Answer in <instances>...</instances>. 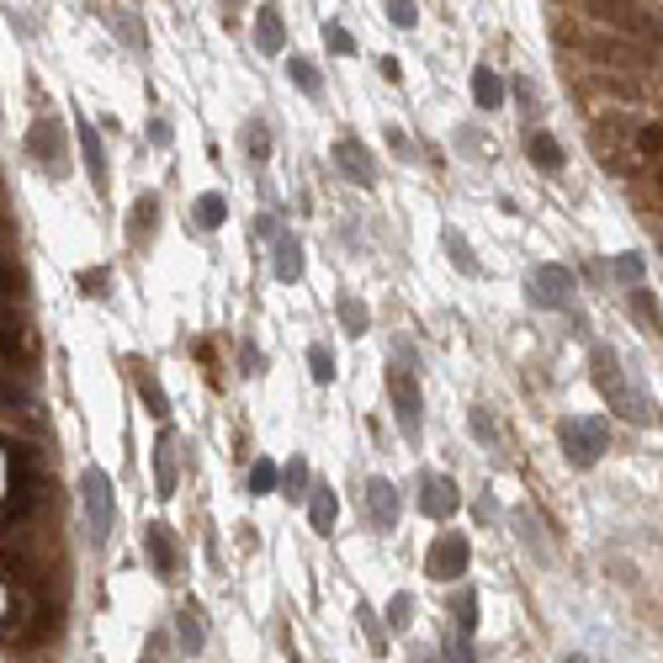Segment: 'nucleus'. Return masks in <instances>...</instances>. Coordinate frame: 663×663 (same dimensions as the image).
Wrapping results in <instances>:
<instances>
[{
    "label": "nucleus",
    "mask_w": 663,
    "mask_h": 663,
    "mask_svg": "<svg viewBox=\"0 0 663 663\" xmlns=\"http://www.w3.org/2000/svg\"><path fill=\"white\" fill-rule=\"evenodd\" d=\"M43 504V457L27 441H5V526L22 531Z\"/></svg>",
    "instance_id": "f257e3e1"
},
{
    "label": "nucleus",
    "mask_w": 663,
    "mask_h": 663,
    "mask_svg": "<svg viewBox=\"0 0 663 663\" xmlns=\"http://www.w3.org/2000/svg\"><path fill=\"white\" fill-rule=\"evenodd\" d=\"M589 377H595V388L605 393V404H610L615 414H626L632 424H648L653 404L626 382V366H621V356H615L610 345H595V351H589Z\"/></svg>",
    "instance_id": "f03ea898"
},
{
    "label": "nucleus",
    "mask_w": 663,
    "mask_h": 663,
    "mask_svg": "<svg viewBox=\"0 0 663 663\" xmlns=\"http://www.w3.org/2000/svg\"><path fill=\"white\" fill-rule=\"evenodd\" d=\"M80 504H85V520H91V537L96 546L112 542V526H118V493H112V473L107 467H85L80 473Z\"/></svg>",
    "instance_id": "7ed1b4c3"
},
{
    "label": "nucleus",
    "mask_w": 663,
    "mask_h": 663,
    "mask_svg": "<svg viewBox=\"0 0 663 663\" xmlns=\"http://www.w3.org/2000/svg\"><path fill=\"white\" fill-rule=\"evenodd\" d=\"M27 154H32V165H38L43 176H54V181L69 176V133H64L59 112L32 118V127H27Z\"/></svg>",
    "instance_id": "20e7f679"
},
{
    "label": "nucleus",
    "mask_w": 663,
    "mask_h": 663,
    "mask_svg": "<svg viewBox=\"0 0 663 663\" xmlns=\"http://www.w3.org/2000/svg\"><path fill=\"white\" fill-rule=\"evenodd\" d=\"M557 441H563V457L573 467H595L605 457V446H610V424L600 414H568L557 424Z\"/></svg>",
    "instance_id": "39448f33"
},
{
    "label": "nucleus",
    "mask_w": 663,
    "mask_h": 663,
    "mask_svg": "<svg viewBox=\"0 0 663 663\" xmlns=\"http://www.w3.org/2000/svg\"><path fill=\"white\" fill-rule=\"evenodd\" d=\"M388 398H393V420L404 430V441H420L424 430V393H420V377L414 366H388Z\"/></svg>",
    "instance_id": "423d86ee"
},
{
    "label": "nucleus",
    "mask_w": 663,
    "mask_h": 663,
    "mask_svg": "<svg viewBox=\"0 0 663 663\" xmlns=\"http://www.w3.org/2000/svg\"><path fill=\"white\" fill-rule=\"evenodd\" d=\"M526 302L546 308V313H563L573 302V271L568 266H537L531 282H526Z\"/></svg>",
    "instance_id": "0eeeda50"
},
{
    "label": "nucleus",
    "mask_w": 663,
    "mask_h": 663,
    "mask_svg": "<svg viewBox=\"0 0 663 663\" xmlns=\"http://www.w3.org/2000/svg\"><path fill=\"white\" fill-rule=\"evenodd\" d=\"M473 563V542L467 537H435V546L424 552V573L430 579H462Z\"/></svg>",
    "instance_id": "6e6552de"
},
{
    "label": "nucleus",
    "mask_w": 663,
    "mask_h": 663,
    "mask_svg": "<svg viewBox=\"0 0 663 663\" xmlns=\"http://www.w3.org/2000/svg\"><path fill=\"white\" fill-rule=\"evenodd\" d=\"M457 510H462L457 483L446 478V473H424L420 478V515H430V520H451Z\"/></svg>",
    "instance_id": "1a4fd4ad"
},
{
    "label": "nucleus",
    "mask_w": 663,
    "mask_h": 663,
    "mask_svg": "<svg viewBox=\"0 0 663 663\" xmlns=\"http://www.w3.org/2000/svg\"><path fill=\"white\" fill-rule=\"evenodd\" d=\"M335 165H340V176H345V181L377 186V160L366 154L362 138H340V144H335Z\"/></svg>",
    "instance_id": "9d476101"
},
{
    "label": "nucleus",
    "mask_w": 663,
    "mask_h": 663,
    "mask_svg": "<svg viewBox=\"0 0 663 663\" xmlns=\"http://www.w3.org/2000/svg\"><path fill=\"white\" fill-rule=\"evenodd\" d=\"M366 510H371V526H377V531H393V526H398V515H404L398 488H393L388 478H371V483H366Z\"/></svg>",
    "instance_id": "9b49d317"
},
{
    "label": "nucleus",
    "mask_w": 663,
    "mask_h": 663,
    "mask_svg": "<svg viewBox=\"0 0 663 663\" xmlns=\"http://www.w3.org/2000/svg\"><path fill=\"white\" fill-rule=\"evenodd\" d=\"M176 457H181V435L160 430V441H154V488H160V499H176Z\"/></svg>",
    "instance_id": "f8f14e48"
},
{
    "label": "nucleus",
    "mask_w": 663,
    "mask_h": 663,
    "mask_svg": "<svg viewBox=\"0 0 663 663\" xmlns=\"http://www.w3.org/2000/svg\"><path fill=\"white\" fill-rule=\"evenodd\" d=\"M144 546H149V563H154V573H160V579H176L181 557H176V531H170L165 520H154V526L144 531Z\"/></svg>",
    "instance_id": "ddd939ff"
},
{
    "label": "nucleus",
    "mask_w": 663,
    "mask_h": 663,
    "mask_svg": "<svg viewBox=\"0 0 663 663\" xmlns=\"http://www.w3.org/2000/svg\"><path fill=\"white\" fill-rule=\"evenodd\" d=\"M154 229H160V196H154V191H138V202H133V213H127V244H133V249L149 244Z\"/></svg>",
    "instance_id": "4468645a"
},
{
    "label": "nucleus",
    "mask_w": 663,
    "mask_h": 663,
    "mask_svg": "<svg viewBox=\"0 0 663 663\" xmlns=\"http://www.w3.org/2000/svg\"><path fill=\"white\" fill-rule=\"evenodd\" d=\"M80 154H85V170H91V186L96 191H107V149H101V133H96V122L80 118Z\"/></svg>",
    "instance_id": "2eb2a0df"
},
{
    "label": "nucleus",
    "mask_w": 663,
    "mask_h": 663,
    "mask_svg": "<svg viewBox=\"0 0 663 663\" xmlns=\"http://www.w3.org/2000/svg\"><path fill=\"white\" fill-rule=\"evenodd\" d=\"M255 48L260 54H282L287 48V27H282V11L276 5H260L255 11Z\"/></svg>",
    "instance_id": "dca6fc26"
},
{
    "label": "nucleus",
    "mask_w": 663,
    "mask_h": 663,
    "mask_svg": "<svg viewBox=\"0 0 663 663\" xmlns=\"http://www.w3.org/2000/svg\"><path fill=\"white\" fill-rule=\"evenodd\" d=\"M626 313L637 318V329H648L653 340H663V308L648 287H632V292H626Z\"/></svg>",
    "instance_id": "f3484780"
},
{
    "label": "nucleus",
    "mask_w": 663,
    "mask_h": 663,
    "mask_svg": "<svg viewBox=\"0 0 663 663\" xmlns=\"http://www.w3.org/2000/svg\"><path fill=\"white\" fill-rule=\"evenodd\" d=\"M271 271H276V282H302V240L298 234H282V240L271 244Z\"/></svg>",
    "instance_id": "a211bd4d"
},
{
    "label": "nucleus",
    "mask_w": 663,
    "mask_h": 663,
    "mask_svg": "<svg viewBox=\"0 0 663 663\" xmlns=\"http://www.w3.org/2000/svg\"><path fill=\"white\" fill-rule=\"evenodd\" d=\"M308 520H313V531H318V537H329V531H335V520H340V499H335V488H329V483H313Z\"/></svg>",
    "instance_id": "6ab92c4d"
},
{
    "label": "nucleus",
    "mask_w": 663,
    "mask_h": 663,
    "mask_svg": "<svg viewBox=\"0 0 663 663\" xmlns=\"http://www.w3.org/2000/svg\"><path fill=\"white\" fill-rule=\"evenodd\" d=\"M133 388L144 393V404H149V414H154V420H165V414H170V398H165L160 377L149 371V362H133Z\"/></svg>",
    "instance_id": "aec40b11"
},
{
    "label": "nucleus",
    "mask_w": 663,
    "mask_h": 663,
    "mask_svg": "<svg viewBox=\"0 0 663 663\" xmlns=\"http://www.w3.org/2000/svg\"><path fill=\"white\" fill-rule=\"evenodd\" d=\"M451 615H457V637L473 642V632H478V589H457L451 595Z\"/></svg>",
    "instance_id": "412c9836"
},
{
    "label": "nucleus",
    "mask_w": 663,
    "mask_h": 663,
    "mask_svg": "<svg viewBox=\"0 0 663 663\" xmlns=\"http://www.w3.org/2000/svg\"><path fill=\"white\" fill-rule=\"evenodd\" d=\"M473 96H478L483 112H499L504 107V80L493 69H473Z\"/></svg>",
    "instance_id": "4be33fe9"
},
{
    "label": "nucleus",
    "mask_w": 663,
    "mask_h": 663,
    "mask_svg": "<svg viewBox=\"0 0 663 663\" xmlns=\"http://www.w3.org/2000/svg\"><path fill=\"white\" fill-rule=\"evenodd\" d=\"M531 165L546 170V176H552V170H563V144H557L552 133H542V127L531 133Z\"/></svg>",
    "instance_id": "5701e85b"
},
{
    "label": "nucleus",
    "mask_w": 663,
    "mask_h": 663,
    "mask_svg": "<svg viewBox=\"0 0 663 663\" xmlns=\"http://www.w3.org/2000/svg\"><path fill=\"white\" fill-rule=\"evenodd\" d=\"M282 499H292V504L313 499V493H308V457H292V462L282 467Z\"/></svg>",
    "instance_id": "b1692460"
},
{
    "label": "nucleus",
    "mask_w": 663,
    "mask_h": 663,
    "mask_svg": "<svg viewBox=\"0 0 663 663\" xmlns=\"http://www.w3.org/2000/svg\"><path fill=\"white\" fill-rule=\"evenodd\" d=\"M240 144H244V154H249L255 165H260V160H271V127H266L260 118H249V122H244Z\"/></svg>",
    "instance_id": "393cba45"
},
{
    "label": "nucleus",
    "mask_w": 663,
    "mask_h": 663,
    "mask_svg": "<svg viewBox=\"0 0 663 663\" xmlns=\"http://www.w3.org/2000/svg\"><path fill=\"white\" fill-rule=\"evenodd\" d=\"M249 493H255V499H266V493H276V488H282V467H276V462H271V457H260V462H255V467H249Z\"/></svg>",
    "instance_id": "a878e982"
},
{
    "label": "nucleus",
    "mask_w": 663,
    "mask_h": 663,
    "mask_svg": "<svg viewBox=\"0 0 663 663\" xmlns=\"http://www.w3.org/2000/svg\"><path fill=\"white\" fill-rule=\"evenodd\" d=\"M441 244H446V255L457 260V271H462V276H478V255L467 249V240H462L457 229H441Z\"/></svg>",
    "instance_id": "bb28decb"
},
{
    "label": "nucleus",
    "mask_w": 663,
    "mask_h": 663,
    "mask_svg": "<svg viewBox=\"0 0 663 663\" xmlns=\"http://www.w3.org/2000/svg\"><path fill=\"white\" fill-rule=\"evenodd\" d=\"M223 218H229V202L218 191H202L196 196V229H223Z\"/></svg>",
    "instance_id": "cd10ccee"
},
{
    "label": "nucleus",
    "mask_w": 663,
    "mask_h": 663,
    "mask_svg": "<svg viewBox=\"0 0 663 663\" xmlns=\"http://www.w3.org/2000/svg\"><path fill=\"white\" fill-rule=\"evenodd\" d=\"M335 313H340V329H345V335H366V329H371L362 298H340V308H335Z\"/></svg>",
    "instance_id": "c85d7f7f"
},
{
    "label": "nucleus",
    "mask_w": 663,
    "mask_h": 663,
    "mask_svg": "<svg viewBox=\"0 0 663 663\" xmlns=\"http://www.w3.org/2000/svg\"><path fill=\"white\" fill-rule=\"evenodd\" d=\"M287 74H292V85H298V91H308V96H324V74H318L308 59H287Z\"/></svg>",
    "instance_id": "c756f323"
},
{
    "label": "nucleus",
    "mask_w": 663,
    "mask_h": 663,
    "mask_svg": "<svg viewBox=\"0 0 663 663\" xmlns=\"http://www.w3.org/2000/svg\"><path fill=\"white\" fill-rule=\"evenodd\" d=\"M610 276L632 292V287H642V255H615L610 260Z\"/></svg>",
    "instance_id": "7c9ffc66"
},
{
    "label": "nucleus",
    "mask_w": 663,
    "mask_h": 663,
    "mask_svg": "<svg viewBox=\"0 0 663 663\" xmlns=\"http://www.w3.org/2000/svg\"><path fill=\"white\" fill-rule=\"evenodd\" d=\"M176 642H181V653H202V621L196 615H176Z\"/></svg>",
    "instance_id": "2f4dec72"
},
{
    "label": "nucleus",
    "mask_w": 663,
    "mask_h": 663,
    "mask_svg": "<svg viewBox=\"0 0 663 663\" xmlns=\"http://www.w3.org/2000/svg\"><path fill=\"white\" fill-rule=\"evenodd\" d=\"M409 621H414V595H409V589H398V595L388 600V626H393V632H404Z\"/></svg>",
    "instance_id": "473e14b6"
},
{
    "label": "nucleus",
    "mask_w": 663,
    "mask_h": 663,
    "mask_svg": "<svg viewBox=\"0 0 663 663\" xmlns=\"http://www.w3.org/2000/svg\"><path fill=\"white\" fill-rule=\"evenodd\" d=\"M308 371H313V382H335V356H329V345H308Z\"/></svg>",
    "instance_id": "72a5a7b5"
},
{
    "label": "nucleus",
    "mask_w": 663,
    "mask_h": 663,
    "mask_svg": "<svg viewBox=\"0 0 663 663\" xmlns=\"http://www.w3.org/2000/svg\"><path fill=\"white\" fill-rule=\"evenodd\" d=\"M356 621H362L366 642H371V648L382 653V648H388V632H382V621H377V610H371V605H356Z\"/></svg>",
    "instance_id": "f704fd0d"
},
{
    "label": "nucleus",
    "mask_w": 663,
    "mask_h": 663,
    "mask_svg": "<svg viewBox=\"0 0 663 663\" xmlns=\"http://www.w3.org/2000/svg\"><path fill=\"white\" fill-rule=\"evenodd\" d=\"M324 48H329V54H356V38H351L340 22H324Z\"/></svg>",
    "instance_id": "c9c22d12"
},
{
    "label": "nucleus",
    "mask_w": 663,
    "mask_h": 663,
    "mask_svg": "<svg viewBox=\"0 0 663 663\" xmlns=\"http://www.w3.org/2000/svg\"><path fill=\"white\" fill-rule=\"evenodd\" d=\"M107 282H112V271H107V266H96V271H85V276H80V292H85V298H107V292H112Z\"/></svg>",
    "instance_id": "e433bc0d"
},
{
    "label": "nucleus",
    "mask_w": 663,
    "mask_h": 663,
    "mask_svg": "<svg viewBox=\"0 0 663 663\" xmlns=\"http://www.w3.org/2000/svg\"><path fill=\"white\" fill-rule=\"evenodd\" d=\"M388 22H393V27H404V32H409V27H414V22H420V5H414V0H388Z\"/></svg>",
    "instance_id": "4c0bfd02"
},
{
    "label": "nucleus",
    "mask_w": 663,
    "mask_h": 663,
    "mask_svg": "<svg viewBox=\"0 0 663 663\" xmlns=\"http://www.w3.org/2000/svg\"><path fill=\"white\" fill-rule=\"evenodd\" d=\"M118 38L127 48H138V54H144V43H149V38H144V22H133V16H118Z\"/></svg>",
    "instance_id": "58836bf2"
},
{
    "label": "nucleus",
    "mask_w": 663,
    "mask_h": 663,
    "mask_svg": "<svg viewBox=\"0 0 663 663\" xmlns=\"http://www.w3.org/2000/svg\"><path fill=\"white\" fill-rule=\"evenodd\" d=\"M282 234H287V229L276 223V213H260V218H255V240H260V244H276Z\"/></svg>",
    "instance_id": "ea45409f"
},
{
    "label": "nucleus",
    "mask_w": 663,
    "mask_h": 663,
    "mask_svg": "<svg viewBox=\"0 0 663 663\" xmlns=\"http://www.w3.org/2000/svg\"><path fill=\"white\" fill-rule=\"evenodd\" d=\"M467 424H473V435H483L488 446H499V430H493V420H488V409H473V414H467Z\"/></svg>",
    "instance_id": "a19ab883"
},
{
    "label": "nucleus",
    "mask_w": 663,
    "mask_h": 663,
    "mask_svg": "<svg viewBox=\"0 0 663 663\" xmlns=\"http://www.w3.org/2000/svg\"><path fill=\"white\" fill-rule=\"evenodd\" d=\"M240 371H244V377H260V351H255L249 340L240 345Z\"/></svg>",
    "instance_id": "79ce46f5"
},
{
    "label": "nucleus",
    "mask_w": 663,
    "mask_h": 663,
    "mask_svg": "<svg viewBox=\"0 0 663 663\" xmlns=\"http://www.w3.org/2000/svg\"><path fill=\"white\" fill-rule=\"evenodd\" d=\"M451 663H473V642L467 637H451Z\"/></svg>",
    "instance_id": "37998d69"
},
{
    "label": "nucleus",
    "mask_w": 663,
    "mask_h": 663,
    "mask_svg": "<svg viewBox=\"0 0 663 663\" xmlns=\"http://www.w3.org/2000/svg\"><path fill=\"white\" fill-rule=\"evenodd\" d=\"M149 138H154V144H170V122L154 118V122H149Z\"/></svg>",
    "instance_id": "c03bdc74"
},
{
    "label": "nucleus",
    "mask_w": 663,
    "mask_h": 663,
    "mask_svg": "<svg viewBox=\"0 0 663 663\" xmlns=\"http://www.w3.org/2000/svg\"><path fill=\"white\" fill-rule=\"evenodd\" d=\"M388 144H393V149H398V154H404V160H414V154H409V138H404V133H398V127H388Z\"/></svg>",
    "instance_id": "a18cd8bd"
},
{
    "label": "nucleus",
    "mask_w": 663,
    "mask_h": 663,
    "mask_svg": "<svg viewBox=\"0 0 663 663\" xmlns=\"http://www.w3.org/2000/svg\"><path fill=\"white\" fill-rule=\"evenodd\" d=\"M563 663H589V659H584V653H568V659H563Z\"/></svg>",
    "instance_id": "49530a36"
},
{
    "label": "nucleus",
    "mask_w": 663,
    "mask_h": 663,
    "mask_svg": "<svg viewBox=\"0 0 663 663\" xmlns=\"http://www.w3.org/2000/svg\"><path fill=\"white\" fill-rule=\"evenodd\" d=\"M414 663H435V659H430V653H414Z\"/></svg>",
    "instance_id": "de8ad7c7"
}]
</instances>
